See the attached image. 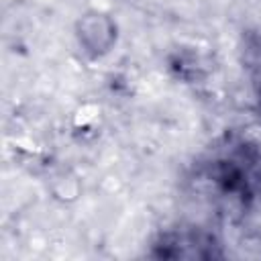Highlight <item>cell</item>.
Instances as JSON below:
<instances>
[{
	"instance_id": "cell-1",
	"label": "cell",
	"mask_w": 261,
	"mask_h": 261,
	"mask_svg": "<svg viewBox=\"0 0 261 261\" xmlns=\"http://www.w3.org/2000/svg\"><path fill=\"white\" fill-rule=\"evenodd\" d=\"M75 41L90 59L106 57L118 43V24L112 14L92 8L75 20Z\"/></svg>"
}]
</instances>
